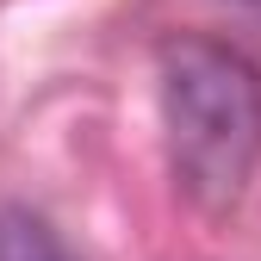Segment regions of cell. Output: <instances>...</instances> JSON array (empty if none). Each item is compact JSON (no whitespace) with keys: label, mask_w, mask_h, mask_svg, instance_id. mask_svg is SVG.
<instances>
[{"label":"cell","mask_w":261,"mask_h":261,"mask_svg":"<svg viewBox=\"0 0 261 261\" xmlns=\"http://www.w3.org/2000/svg\"><path fill=\"white\" fill-rule=\"evenodd\" d=\"M0 261H81L56 224L31 205H0Z\"/></svg>","instance_id":"2"},{"label":"cell","mask_w":261,"mask_h":261,"mask_svg":"<svg viewBox=\"0 0 261 261\" xmlns=\"http://www.w3.org/2000/svg\"><path fill=\"white\" fill-rule=\"evenodd\" d=\"M162 130L180 193L230 212L261 168V69L224 38H174L162 50Z\"/></svg>","instance_id":"1"}]
</instances>
